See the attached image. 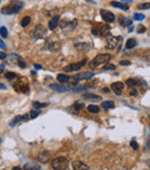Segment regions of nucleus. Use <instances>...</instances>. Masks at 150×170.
Masks as SVG:
<instances>
[{
  "mask_svg": "<svg viewBox=\"0 0 150 170\" xmlns=\"http://www.w3.org/2000/svg\"><path fill=\"white\" fill-rule=\"evenodd\" d=\"M92 34L96 36H101V37H106L110 35V27L108 24H102V23H97L96 26L92 28Z\"/></svg>",
  "mask_w": 150,
  "mask_h": 170,
  "instance_id": "nucleus-3",
  "label": "nucleus"
},
{
  "mask_svg": "<svg viewBox=\"0 0 150 170\" xmlns=\"http://www.w3.org/2000/svg\"><path fill=\"white\" fill-rule=\"evenodd\" d=\"M144 58H146V59H147L148 61H150V51H149L148 53H147L146 56H144Z\"/></svg>",
  "mask_w": 150,
  "mask_h": 170,
  "instance_id": "nucleus-43",
  "label": "nucleus"
},
{
  "mask_svg": "<svg viewBox=\"0 0 150 170\" xmlns=\"http://www.w3.org/2000/svg\"><path fill=\"white\" fill-rule=\"evenodd\" d=\"M133 18H134V20H136V21H142V20H144L146 16L143 15V14H140V13H135Z\"/></svg>",
  "mask_w": 150,
  "mask_h": 170,
  "instance_id": "nucleus-28",
  "label": "nucleus"
},
{
  "mask_svg": "<svg viewBox=\"0 0 150 170\" xmlns=\"http://www.w3.org/2000/svg\"><path fill=\"white\" fill-rule=\"evenodd\" d=\"M30 21H31L30 16H24V18H23V20L21 21V26H22V27H27L30 23Z\"/></svg>",
  "mask_w": 150,
  "mask_h": 170,
  "instance_id": "nucleus-27",
  "label": "nucleus"
},
{
  "mask_svg": "<svg viewBox=\"0 0 150 170\" xmlns=\"http://www.w3.org/2000/svg\"><path fill=\"white\" fill-rule=\"evenodd\" d=\"M103 91H104V93H109V89H108V88H104Z\"/></svg>",
  "mask_w": 150,
  "mask_h": 170,
  "instance_id": "nucleus-47",
  "label": "nucleus"
},
{
  "mask_svg": "<svg viewBox=\"0 0 150 170\" xmlns=\"http://www.w3.org/2000/svg\"><path fill=\"white\" fill-rule=\"evenodd\" d=\"M0 58H1V59H6V54H5L4 52H1L0 53Z\"/></svg>",
  "mask_w": 150,
  "mask_h": 170,
  "instance_id": "nucleus-44",
  "label": "nucleus"
},
{
  "mask_svg": "<svg viewBox=\"0 0 150 170\" xmlns=\"http://www.w3.org/2000/svg\"><path fill=\"white\" fill-rule=\"evenodd\" d=\"M35 110H36V109H35ZM35 110H32V111L30 112V118H31V119L36 118V117L38 116V115H39V111H35Z\"/></svg>",
  "mask_w": 150,
  "mask_h": 170,
  "instance_id": "nucleus-36",
  "label": "nucleus"
},
{
  "mask_svg": "<svg viewBox=\"0 0 150 170\" xmlns=\"http://www.w3.org/2000/svg\"><path fill=\"white\" fill-rule=\"evenodd\" d=\"M86 63H87V59H83V60L80 61V63H74V64L66 66V67L64 68V71L65 72H75V71H79L82 66L86 65Z\"/></svg>",
  "mask_w": 150,
  "mask_h": 170,
  "instance_id": "nucleus-7",
  "label": "nucleus"
},
{
  "mask_svg": "<svg viewBox=\"0 0 150 170\" xmlns=\"http://www.w3.org/2000/svg\"><path fill=\"white\" fill-rule=\"evenodd\" d=\"M50 87H51V89L59 91V93H65V91H68L72 89L71 87H65V86H61V85H52Z\"/></svg>",
  "mask_w": 150,
  "mask_h": 170,
  "instance_id": "nucleus-14",
  "label": "nucleus"
},
{
  "mask_svg": "<svg viewBox=\"0 0 150 170\" xmlns=\"http://www.w3.org/2000/svg\"><path fill=\"white\" fill-rule=\"evenodd\" d=\"M131 147L133 148V149H135V151H136V149L139 148V145H138V142H136V141L132 140V141H131Z\"/></svg>",
  "mask_w": 150,
  "mask_h": 170,
  "instance_id": "nucleus-37",
  "label": "nucleus"
},
{
  "mask_svg": "<svg viewBox=\"0 0 150 170\" xmlns=\"http://www.w3.org/2000/svg\"><path fill=\"white\" fill-rule=\"evenodd\" d=\"M23 118H24V117H22V116H18V117H15L14 121H12L11 123H9V125H11V126H14L16 123H19L20 121H22Z\"/></svg>",
  "mask_w": 150,
  "mask_h": 170,
  "instance_id": "nucleus-29",
  "label": "nucleus"
},
{
  "mask_svg": "<svg viewBox=\"0 0 150 170\" xmlns=\"http://www.w3.org/2000/svg\"><path fill=\"white\" fill-rule=\"evenodd\" d=\"M131 95H132V96H136V95H138V90H136V89H132Z\"/></svg>",
  "mask_w": 150,
  "mask_h": 170,
  "instance_id": "nucleus-41",
  "label": "nucleus"
},
{
  "mask_svg": "<svg viewBox=\"0 0 150 170\" xmlns=\"http://www.w3.org/2000/svg\"><path fill=\"white\" fill-rule=\"evenodd\" d=\"M121 1H122V3H131L132 0H121Z\"/></svg>",
  "mask_w": 150,
  "mask_h": 170,
  "instance_id": "nucleus-48",
  "label": "nucleus"
},
{
  "mask_svg": "<svg viewBox=\"0 0 150 170\" xmlns=\"http://www.w3.org/2000/svg\"><path fill=\"white\" fill-rule=\"evenodd\" d=\"M19 66H20V67H21V68H24V67H27V65H26V63H24V61H23L22 60V59H21V60H20V63H19Z\"/></svg>",
  "mask_w": 150,
  "mask_h": 170,
  "instance_id": "nucleus-40",
  "label": "nucleus"
},
{
  "mask_svg": "<svg viewBox=\"0 0 150 170\" xmlns=\"http://www.w3.org/2000/svg\"><path fill=\"white\" fill-rule=\"evenodd\" d=\"M6 79H8V80H14L15 78H16V73H13V72H9V73H6Z\"/></svg>",
  "mask_w": 150,
  "mask_h": 170,
  "instance_id": "nucleus-30",
  "label": "nucleus"
},
{
  "mask_svg": "<svg viewBox=\"0 0 150 170\" xmlns=\"http://www.w3.org/2000/svg\"><path fill=\"white\" fill-rule=\"evenodd\" d=\"M120 65H122V66H129V65H131V61L129 60H121L120 61Z\"/></svg>",
  "mask_w": 150,
  "mask_h": 170,
  "instance_id": "nucleus-38",
  "label": "nucleus"
},
{
  "mask_svg": "<svg viewBox=\"0 0 150 170\" xmlns=\"http://www.w3.org/2000/svg\"><path fill=\"white\" fill-rule=\"evenodd\" d=\"M0 34H1V37H2V38H4V37H5V38L7 37V34H8V33H7V29H6V28H5L4 26L0 28Z\"/></svg>",
  "mask_w": 150,
  "mask_h": 170,
  "instance_id": "nucleus-31",
  "label": "nucleus"
},
{
  "mask_svg": "<svg viewBox=\"0 0 150 170\" xmlns=\"http://www.w3.org/2000/svg\"><path fill=\"white\" fill-rule=\"evenodd\" d=\"M82 97H83V100H87V101H92V102H95V101H101V100H102L101 96H98V95H94V94H84Z\"/></svg>",
  "mask_w": 150,
  "mask_h": 170,
  "instance_id": "nucleus-17",
  "label": "nucleus"
},
{
  "mask_svg": "<svg viewBox=\"0 0 150 170\" xmlns=\"http://www.w3.org/2000/svg\"><path fill=\"white\" fill-rule=\"evenodd\" d=\"M124 87H125V85H124L122 82H120V81L112 83V86H111V88H112V90L114 91V93H116L117 95H120V94H121V91H122Z\"/></svg>",
  "mask_w": 150,
  "mask_h": 170,
  "instance_id": "nucleus-11",
  "label": "nucleus"
},
{
  "mask_svg": "<svg viewBox=\"0 0 150 170\" xmlns=\"http://www.w3.org/2000/svg\"><path fill=\"white\" fill-rule=\"evenodd\" d=\"M45 106H48V103H39V102H34L32 103V108L36 110L38 109H42V108H45Z\"/></svg>",
  "mask_w": 150,
  "mask_h": 170,
  "instance_id": "nucleus-24",
  "label": "nucleus"
},
{
  "mask_svg": "<svg viewBox=\"0 0 150 170\" xmlns=\"http://www.w3.org/2000/svg\"><path fill=\"white\" fill-rule=\"evenodd\" d=\"M73 169L74 170H87V169H89V167L86 166L83 162L74 161V162H73Z\"/></svg>",
  "mask_w": 150,
  "mask_h": 170,
  "instance_id": "nucleus-16",
  "label": "nucleus"
},
{
  "mask_svg": "<svg viewBox=\"0 0 150 170\" xmlns=\"http://www.w3.org/2000/svg\"><path fill=\"white\" fill-rule=\"evenodd\" d=\"M76 49L78 50H87L89 49V44H76Z\"/></svg>",
  "mask_w": 150,
  "mask_h": 170,
  "instance_id": "nucleus-33",
  "label": "nucleus"
},
{
  "mask_svg": "<svg viewBox=\"0 0 150 170\" xmlns=\"http://www.w3.org/2000/svg\"><path fill=\"white\" fill-rule=\"evenodd\" d=\"M35 68H37V70H41L42 66H41V65H38V64H35Z\"/></svg>",
  "mask_w": 150,
  "mask_h": 170,
  "instance_id": "nucleus-46",
  "label": "nucleus"
},
{
  "mask_svg": "<svg viewBox=\"0 0 150 170\" xmlns=\"http://www.w3.org/2000/svg\"><path fill=\"white\" fill-rule=\"evenodd\" d=\"M57 80L59 81V83H67L69 81V78L67 75H64V74H59L57 76Z\"/></svg>",
  "mask_w": 150,
  "mask_h": 170,
  "instance_id": "nucleus-21",
  "label": "nucleus"
},
{
  "mask_svg": "<svg viewBox=\"0 0 150 170\" xmlns=\"http://www.w3.org/2000/svg\"><path fill=\"white\" fill-rule=\"evenodd\" d=\"M126 85H127L128 87H135V86L139 85V82L135 79H128L127 81H126Z\"/></svg>",
  "mask_w": 150,
  "mask_h": 170,
  "instance_id": "nucleus-26",
  "label": "nucleus"
},
{
  "mask_svg": "<svg viewBox=\"0 0 150 170\" xmlns=\"http://www.w3.org/2000/svg\"><path fill=\"white\" fill-rule=\"evenodd\" d=\"M101 16L103 18V20H104L105 22L108 23H111L114 21V14L113 13H111L110 11H105V9H102L101 11Z\"/></svg>",
  "mask_w": 150,
  "mask_h": 170,
  "instance_id": "nucleus-8",
  "label": "nucleus"
},
{
  "mask_svg": "<svg viewBox=\"0 0 150 170\" xmlns=\"http://www.w3.org/2000/svg\"><path fill=\"white\" fill-rule=\"evenodd\" d=\"M138 8H140V9H149V8H150V3H143V4L139 5V6H138Z\"/></svg>",
  "mask_w": 150,
  "mask_h": 170,
  "instance_id": "nucleus-32",
  "label": "nucleus"
},
{
  "mask_svg": "<svg viewBox=\"0 0 150 170\" xmlns=\"http://www.w3.org/2000/svg\"><path fill=\"white\" fill-rule=\"evenodd\" d=\"M121 41V37L119 36H108V41H106V46H108V49H116L118 44H119V42Z\"/></svg>",
  "mask_w": 150,
  "mask_h": 170,
  "instance_id": "nucleus-6",
  "label": "nucleus"
},
{
  "mask_svg": "<svg viewBox=\"0 0 150 170\" xmlns=\"http://www.w3.org/2000/svg\"><path fill=\"white\" fill-rule=\"evenodd\" d=\"M51 167L54 170H65L68 168V161L65 157H57V159L52 160Z\"/></svg>",
  "mask_w": 150,
  "mask_h": 170,
  "instance_id": "nucleus-4",
  "label": "nucleus"
},
{
  "mask_svg": "<svg viewBox=\"0 0 150 170\" xmlns=\"http://www.w3.org/2000/svg\"><path fill=\"white\" fill-rule=\"evenodd\" d=\"M23 169H26V170H29V169H34V170H38V169H41V167L37 166V164H35V163H28V164H26V166L23 167Z\"/></svg>",
  "mask_w": 150,
  "mask_h": 170,
  "instance_id": "nucleus-23",
  "label": "nucleus"
},
{
  "mask_svg": "<svg viewBox=\"0 0 150 170\" xmlns=\"http://www.w3.org/2000/svg\"><path fill=\"white\" fill-rule=\"evenodd\" d=\"M4 68H5V64H1V70H0V73H1V74L4 73Z\"/></svg>",
  "mask_w": 150,
  "mask_h": 170,
  "instance_id": "nucleus-45",
  "label": "nucleus"
},
{
  "mask_svg": "<svg viewBox=\"0 0 150 170\" xmlns=\"http://www.w3.org/2000/svg\"><path fill=\"white\" fill-rule=\"evenodd\" d=\"M88 111L91 113H98V111H99V108H98L97 106H94V104H90V106H88Z\"/></svg>",
  "mask_w": 150,
  "mask_h": 170,
  "instance_id": "nucleus-25",
  "label": "nucleus"
},
{
  "mask_svg": "<svg viewBox=\"0 0 150 170\" xmlns=\"http://www.w3.org/2000/svg\"><path fill=\"white\" fill-rule=\"evenodd\" d=\"M102 108L105 110H109V109H112L114 108V103L112 101H106V102H103L102 103Z\"/></svg>",
  "mask_w": 150,
  "mask_h": 170,
  "instance_id": "nucleus-19",
  "label": "nucleus"
},
{
  "mask_svg": "<svg viewBox=\"0 0 150 170\" xmlns=\"http://www.w3.org/2000/svg\"><path fill=\"white\" fill-rule=\"evenodd\" d=\"M94 76V73H90V72H82V73H78L74 75V79L76 80H88L90 78Z\"/></svg>",
  "mask_w": 150,
  "mask_h": 170,
  "instance_id": "nucleus-12",
  "label": "nucleus"
},
{
  "mask_svg": "<svg viewBox=\"0 0 150 170\" xmlns=\"http://www.w3.org/2000/svg\"><path fill=\"white\" fill-rule=\"evenodd\" d=\"M136 30H138V33H143V31H146V28L140 24V26H138V29H136Z\"/></svg>",
  "mask_w": 150,
  "mask_h": 170,
  "instance_id": "nucleus-39",
  "label": "nucleus"
},
{
  "mask_svg": "<svg viewBox=\"0 0 150 170\" xmlns=\"http://www.w3.org/2000/svg\"><path fill=\"white\" fill-rule=\"evenodd\" d=\"M119 22L121 26H124V27H128V26H131L132 24V20L131 19H125L124 16H121L119 19Z\"/></svg>",
  "mask_w": 150,
  "mask_h": 170,
  "instance_id": "nucleus-20",
  "label": "nucleus"
},
{
  "mask_svg": "<svg viewBox=\"0 0 150 170\" xmlns=\"http://www.w3.org/2000/svg\"><path fill=\"white\" fill-rule=\"evenodd\" d=\"M50 159H51V152H49V151L42 152V153H39L37 156V160L41 163H48Z\"/></svg>",
  "mask_w": 150,
  "mask_h": 170,
  "instance_id": "nucleus-10",
  "label": "nucleus"
},
{
  "mask_svg": "<svg viewBox=\"0 0 150 170\" xmlns=\"http://www.w3.org/2000/svg\"><path fill=\"white\" fill-rule=\"evenodd\" d=\"M45 33H46L45 27L43 26V24H38V26L35 28L34 33H32V36H34L35 38H42L45 35Z\"/></svg>",
  "mask_w": 150,
  "mask_h": 170,
  "instance_id": "nucleus-9",
  "label": "nucleus"
},
{
  "mask_svg": "<svg viewBox=\"0 0 150 170\" xmlns=\"http://www.w3.org/2000/svg\"><path fill=\"white\" fill-rule=\"evenodd\" d=\"M111 59V56L108 53H99L97 54V57H95L94 59L90 63V68H96L102 64H108V61Z\"/></svg>",
  "mask_w": 150,
  "mask_h": 170,
  "instance_id": "nucleus-2",
  "label": "nucleus"
},
{
  "mask_svg": "<svg viewBox=\"0 0 150 170\" xmlns=\"http://www.w3.org/2000/svg\"><path fill=\"white\" fill-rule=\"evenodd\" d=\"M6 60H7L8 64H18V63H20V60H21V57H19L18 54H15V53H11V54L6 58Z\"/></svg>",
  "mask_w": 150,
  "mask_h": 170,
  "instance_id": "nucleus-13",
  "label": "nucleus"
},
{
  "mask_svg": "<svg viewBox=\"0 0 150 170\" xmlns=\"http://www.w3.org/2000/svg\"><path fill=\"white\" fill-rule=\"evenodd\" d=\"M59 24V16H53L49 22V29L50 30H54Z\"/></svg>",
  "mask_w": 150,
  "mask_h": 170,
  "instance_id": "nucleus-15",
  "label": "nucleus"
},
{
  "mask_svg": "<svg viewBox=\"0 0 150 170\" xmlns=\"http://www.w3.org/2000/svg\"><path fill=\"white\" fill-rule=\"evenodd\" d=\"M116 66L114 65H111V64H106L103 66V71H109V70H114Z\"/></svg>",
  "mask_w": 150,
  "mask_h": 170,
  "instance_id": "nucleus-34",
  "label": "nucleus"
},
{
  "mask_svg": "<svg viewBox=\"0 0 150 170\" xmlns=\"http://www.w3.org/2000/svg\"><path fill=\"white\" fill-rule=\"evenodd\" d=\"M14 88L18 93H26L27 94L29 91V85H28L26 78H20L19 81L14 85Z\"/></svg>",
  "mask_w": 150,
  "mask_h": 170,
  "instance_id": "nucleus-5",
  "label": "nucleus"
},
{
  "mask_svg": "<svg viewBox=\"0 0 150 170\" xmlns=\"http://www.w3.org/2000/svg\"><path fill=\"white\" fill-rule=\"evenodd\" d=\"M0 46H1V49H2V50L6 49V45H5V43H4V41H2V39L0 41Z\"/></svg>",
  "mask_w": 150,
  "mask_h": 170,
  "instance_id": "nucleus-42",
  "label": "nucleus"
},
{
  "mask_svg": "<svg viewBox=\"0 0 150 170\" xmlns=\"http://www.w3.org/2000/svg\"><path fill=\"white\" fill-rule=\"evenodd\" d=\"M111 5H112L113 7L120 8V9H122V11H127L128 9V5L122 3V1H112Z\"/></svg>",
  "mask_w": 150,
  "mask_h": 170,
  "instance_id": "nucleus-18",
  "label": "nucleus"
},
{
  "mask_svg": "<svg viewBox=\"0 0 150 170\" xmlns=\"http://www.w3.org/2000/svg\"><path fill=\"white\" fill-rule=\"evenodd\" d=\"M135 45H136V41H135L134 38L127 39V42H126V48H127V49H132V48H134Z\"/></svg>",
  "mask_w": 150,
  "mask_h": 170,
  "instance_id": "nucleus-22",
  "label": "nucleus"
},
{
  "mask_svg": "<svg viewBox=\"0 0 150 170\" xmlns=\"http://www.w3.org/2000/svg\"><path fill=\"white\" fill-rule=\"evenodd\" d=\"M23 7V3L22 1H18V0H14V1H12L7 6H5L2 7L1 9V13L2 14H16V13H19Z\"/></svg>",
  "mask_w": 150,
  "mask_h": 170,
  "instance_id": "nucleus-1",
  "label": "nucleus"
},
{
  "mask_svg": "<svg viewBox=\"0 0 150 170\" xmlns=\"http://www.w3.org/2000/svg\"><path fill=\"white\" fill-rule=\"evenodd\" d=\"M83 108H84V104H83V103H80V104H79V103L76 102V103L74 104V109L78 110V111H80V110L83 109Z\"/></svg>",
  "mask_w": 150,
  "mask_h": 170,
  "instance_id": "nucleus-35",
  "label": "nucleus"
}]
</instances>
